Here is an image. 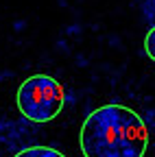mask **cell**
I'll use <instances>...</instances> for the list:
<instances>
[{
	"mask_svg": "<svg viewBox=\"0 0 155 157\" xmlns=\"http://www.w3.org/2000/svg\"><path fill=\"white\" fill-rule=\"evenodd\" d=\"M79 144L83 157H144L149 127L125 105H103L83 120Z\"/></svg>",
	"mask_w": 155,
	"mask_h": 157,
	"instance_id": "6da1fadb",
	"label": "cell"
},
{
	"mask_svg": "<svg viewBox=\"0 0 155 157\" xmlns=\"http://www.w3.org/2000/svg\"><path fill=\"white\" fill-rule=\"evenodd\" d=\"M66 92L57 78L33 74L17 90V109L31 122H50L61 113Z\"/></svg>",
	"mask_w": 155,
	"mask_h": 157,
	"instance_id": "7a4b0ae2",
	"label": "cell"
},
{
	"mask_svg": "<svg viewBox=\"0 0 155 157\" xmlns=\"http://www.w3.org/2000/svg\"><path fill=\"white\" fill-rule=\"evenodd\" d=\"M15 157H66V155L61 151L50 148V146H31V148L20 151Z\"/></svg>",
	"mask_w": 155,
	"mask_h": 157,
	"instance_id": "3957f363",
	"label": "cell"
},
{
	"mask_svg": "<svg viewBox=\"0 0 155 157\" xmlns=\"http://www.w3.org/2000/svg\"><path fill=\"white\" fill-rule=\"evenodd\" d=\"M144 50H146V55H149V59H153L155 61V26L146 33V37H144Z\"/></svg>",
	"mask_w": 155,
	"mask_h": 157,
	"instance_id": "277c9868",
	"label": "cell"
}]
</instances>
